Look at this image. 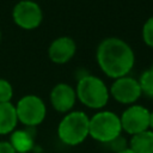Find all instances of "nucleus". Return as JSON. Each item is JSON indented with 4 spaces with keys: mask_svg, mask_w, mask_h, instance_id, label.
<instances>
[{
    "mask_svg": "<svg viewBox=\"0 0 153 153\" xmlns=\"http://www.w3.org/2000/svg\"><path fill=\"white\" fill-rule=\"evenodd\" d=\"M90 117L82 111H69L57 127L59 139L68 145L76 146L88 136Z\"/></svg>",
    "mask_w": 153,
    "mask_h": 153,
    "instance_id": "obj_3",
    "label": "nucleus"
},
{
    "mask_svg": "<svg viewBox=\"0 0 153 153\" xmlns=\"http://www.w3.org/2000/svg\"><path fill=\"white\" fill-rule=\"evenodd\" d=\"M16 111L18 122L26 127H36L41 124L47 115L44 102L35 94L22 97L16 105Z\"/></svg>",
    "mask_w": 153,
    "mask_h": 153,
    "instance_id": "obj_5",
    "label": "nucleus"
},
{
    "mask_svg": "<svg viewBox=\"0 0 153 153\" xmlns=\"http://www.w3.org/2000/svg\"><path fill=\"white\" fill-rule=\"evenodd\" d=\"M118 153H135V152L131 151V149L128 147V148H126V149H123V151H121V152H118Z\"/></svg>",
    "mask_w": 153,
    "mask_h": 153,
    "instance_id": "obj_20",
    "label": "nucleus"
},
{
    "mask_svg": "<svg viewBox=\"0 0 153 153\" xmlns=\"http://www.w3.org/2000/svg\"><path fill=\"white\" fill-rule=\"evenodd\" d=\"M76 99L75 90L66 82L56 84L50 92V103L59 112H69Z\"/></svg>",
    "mask_w": 153,
    "mask_h": 153,
    "instance_id": "obj_10",
    "label": "nucleus"
},
{
    "mask_svg": "<svg viewBox=\"0 0 153 153\" xmlns=\"http://www.w3.org/2000/svg\"><path fill=\"white\" fill-rule=\"evenodd\" d=\"M0 39H1V31H0Z\"/></svg>",
    "mask_w": 153,
    "mask_h": 153,
    "instance_id": "obj_21",
    "label": "nucleus"
},
{
    "mask_svg": "<svg viewBox=\"0 0 153 153\" xmlns=\"http://www.w3.org/2000/svg\"><path fill=\"white\" fill-rule=\"evenodd\" d=\"M151 68H153V63H152V67H151Z\"/></svg>",
    "mask_w": 153,
    "mask_h": 153,
    "instance_id": "obj_22",
    "label": "nucleus"
},
{
    "mask_svg": "<svg viewBox=\"0 0 153 153\" xmlns=\"http://www.w3.org/2000/svg\"><path fill=\"white\" fill-rule=\"evenodd\" d=\"M137 81L140 84L142 94L153 98V68L146 69L140 75V79Z\"/></svg>",
    "mask_w": 153,
    "mask_h": 153,
    "instance_id": "obj_14",
    "label": "nucleus"
},
{
    "mask_svg": "<svg viewBox=\"0 0 153 153\" xmlns=\"http://www.w3.org/2000/svg\"><path fill=\"white\" fill-rule=\"evenodd\" d=\"M18 124L16 105L11 102L0 103V135L12 133Z\"/></svg>",
    "mask_w": 153,
    "mask_h": 153,
    "instance_id": "obj_11",
    "label": "nucleus"
},
{
    "mask_svg": "<svg viewBox=\"0 0 153 153\" xmlns=\"http://www.w3.org/2000/svg\"><path fill=\"white\" fill-rule=\"evenodd\" d=\"M12 18L19 27L33 30L38 27L43 20V11L37 2L32 0H22L13 7Z\"/></svg>",
    "mask_w": 153,
    "mask_h": 153,
    "instance_id": "obj_6",
    "label": "nucleus"
},
{
    "mask_svg": "<svg viewBox=\"0 0 153 153\" xmlns=\"http://www.w3.org/2000/svg\"><path fill=\"white\" fill-rule=\"evenodd\" d=\"M13 97V87L6 79H0V103L11 102Z\"/></svg>",
    "mask_w": 153,
    "mask_h": 153,
    "instance_id": "obj_15",
    "label": "nucleus"
},
{
    "mask_svg": "<svg viewBox=\"0 0 153 153\" xmlns=\"http://www.w3.org/2000/svg\"><path fill=\"white\" fill-rule=\"evenodd\" d=\"M106 145H109V146H110V148H111L115 153H118V152H121V151H123V149H126V148H128V147H129V146H128L127 140H126L122 135L117 136L116 139H114L112 141L108 142Z\"/></svg>",
    "mask_w": 153,
    "mask_h": 153,
    "instance_id": "obj_17",
    "label": "nucleus"
},
{
    "mask_svg": "<svg viewBox=\"0 0 153 153\" xmlns=\"http://www.w3.org/2000/svg\"><path fill=\"white\" fill-rule=\"evenodd\" d=\"M149 112L151 111L142 105H130L120 117L122 130L130 135H135L149 129Z\"/></svg>",
    "mask_w": 153,
    "mask_h": 153,
    "instance_id": "obj_7",
    "label": "nucleus"
},
{
    "mask_svg": "<svg viewBox=\"0 0 153 153\" xmlns=\"http://www.w3.org/2000/svg\"><path fill=\"white\" fill-rule=\"evenodd\" d=\"M149 129L153 130V111L149 112Z\"/></svg>",
    "mask_w": 153,
    "mask_h": 153,
    "instance_id": "obj_19",
    "label": "nucleus"
},
{
    "mask_svg": "<svg viewBox=\"0 0 153 153\" xmlns=\"http://www.w3.org/2000/svg\"><path fill=\"white\" fill-rule=\"evenodd\" d=\"M76 98L87 108L102 109L108 104L110 92L105 82L96 75H84L78 80Z\"/></svg>",
    "mask_w": 153,
    "mask_h": 153,
    "instance_id": "obj_2",
    "label": "nucleus"
},
{
    "mask_svg": "<svg viewBox=\"0 0 153 153\" xmlns=\"http://www.w3.org/2000/svg\"><path fill=\"white\" fill-rule=\"evenodd\" d=\"M96 57L102 72L112 79L128 75L135 62V55L130 45L117 37L103 39L97 48Z\"/></svg>",
    "mask_w": 153,
    "mask_h": 153,
    "instance_id": "obj_1",
    "label": "nucleus"
},
{
    "mask_svg": "<svg viewBox=\"0 0 153 153\" xmlns=\"http://www.w3.org/2000/svg\"><path fill=\"white\" fill-rule=\"evenodd\" d=\"M109 92L110 96L121 104H134L142 94L139 81L128 75L115 79Z\"/></svg>",
    "mask_w": 153,
    "mask_h": 153,
    "instance_id": "obj_8",
    "label": "nucleus"
},
{
    "mask_svg": "<svg viewBox=\"0 0 153 153\" xmlns=\"http://www.w3.org/2000/svg\"><path fill=\"white\" fill-rule=\"evenodd\" d=\"M121 133V120L112 111H98L90 118L88 135L98 142L108 143L120 136Z\"/></svg>",
    "mask_w": 153,
    "mask_h": 153,
    "instance_id": "obj_4",
    "label": "nucleus"
},
{
    "mask_svg": "<svg viewBox=\"0 0 153 153\" xmlns=\"http://www.w3.org/2000/svg\"><path fill=\"white\" fill-rule=\"evenodd\" d=\"M129 148L135 153H153V130L147 129L131 135Z\"/></svg>",
    "mask_w": 153,
    "mask_h": 153,
    "instance_id": "obj_12",
    "label": "nucleus"
},
{
    "mask_svg": "<svg viewBox=\"0 0 153 153\" xmlns=\"http://www.w3.org/2000/svg\"><path fill=\"white\" fill-rule=\"evenodd\" d=\"M142 38L146 45L153 48V17H149L142 26Z\"/></svg>",
    "mask_w": 153,
    "mask_h": 153,
    "instance_id": "obj_16",
    "label": "nucleus"
},
{
    "mask_svg": "<svg viewBox=\"0 0 153 153\" xmlns=\"http://www.w3.org/2000/svg\"><path fill=\"white\" fill-rule=\"evenodd\" d=\"M0 153H17L10 142L0 141Z\"/></svg>",
    "mask_w": 153,
    "mask_h": 153,
    "instance_id": "obj_18",
    "label": "nucleus"
},
{
    "mask_svg": "<svg viewBox=\"0 0 153 153\" xmlns=\"http://www.w3.org/2000/svg\"><path fill=\"white\" fill-rule=\"evenodd\" d=\"M10 143L17 153H27L33 147V137L27 130H13Z\"/></svg>",
    "mask_w": 153,
    "mask_h": 153,
    "instance_id": "obj_13",
    "label": "nucleus"
},
{
    "mask_svg": "<svg viewBox=\"0 0 153 153\" xmlns=\"http://www.w3.org/2000/svg\"><path fill=\"white\" fill-rule=\"evenodd\" d=\"M76 51V44L73 38L62 36L54 39L48 48V56L56 65L67 63Z\"/></svg>",
    "mask_w": 153,
    "mask_h": 153,
    "instance_id": "obj_9",
    "label": "nucleus"
}]
</instances>
